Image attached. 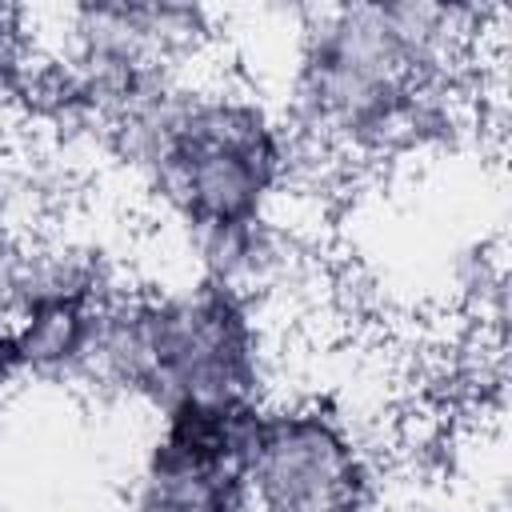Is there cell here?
Masks as SVG:
<instances>
[{"label":"cell","instance_id":"1","mask_svg":"<svg viewBox=\"0 0 512 512\" xmlns=\"http://www.w3.org/2000/svg\"><path fill=\"white\" fill-rule=\"evenodd\" d=\"M148 192L200 244L204 276L248 292L268 252V204L288 184V140L248 92H152L128 120Z\"/></svg>","mask_w":512,"mask_h":512},{"label":"cell","instance_id":"2","mask_svg":"<svg viewBox=\"0 0 512 512\" xmlns=\"http://www.w3.org/2000/svg\"><path fill=\"white\" fill-rule=\"evenodd\" d=\"M240 472L252 512H368L372 468L348 424L320 404H256Z\"/></svg>","mask_w":512,"mask_h":512}]
</instances>
